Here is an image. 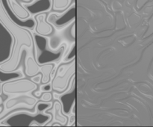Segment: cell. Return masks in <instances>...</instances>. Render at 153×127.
<instances>
[{
    "mask_svg": "<svg viewBox=\"0 0 153 127\" xmlns=\"http://www.w3.org/2000/svg\"><path fill=\"white\" fill-rule=\"evenodd\" d=\"M0 23L13 39V46L10 57L0 62V70L6 73L16 71L25 49L33 50V33L30 29L18 25L13 21L4 7L2 0H0Z\"/></svg>",
    "mask_w": 153,
    "mask_h": 127,
    "instance_id": "1",
    "label": "cell"
},
{
    "mask_svg": "<svg viewBox=\"0 0 153 127\" xmlns=\"http://www.w3.org/2000/svg\"><path fill=\"white\" fill-rule=\"evenodd\" d=\"M33 54L39 64L49 63L58 64L61 61L69 48V43L63 41L58 49H52L49 45V37L33 32Z\"/></svg>",
    "mask_w": 153,
    "mask_h": 127,
    "instance_id": "2",
    "label": "cell"
},
{
    "mask_svg": "<svg viewBox=\"0 0 153 127\" xmlns=\"http://www.w3.org/2000/svg\"><path fill=\"white\" fill-rule=\"evenodd\" d=\"M76 82V59L60 61L53 73L51 86L53 94H61L70 89Z\"/></svg>",
    "mask_w": 153,
    "mask_h": 127,
    "instance_id": "3",
    "label": "cell"
},
{
    "mask_svg": "<svg viewBox=\"0 0 153 127\" xmlns=\"http://www.w3.org/2000/svg\"><path fill=\"white\" fill-rule=\"evenodd\" d=\"M56 66V63L39 64L36 61L33 54V55H27L24 61V73L26 76L31 78L40 73L42 74V79L40 85H46L51 82Z\"/></svg>",
    "mask_w": 153,
    "mask_h": 127,
    "instance_id": "4",
    "label": "cell"
},
{
    "mask_svg": "<svg viewBox=\"0 0 153 127\" xmlns=\"http://www.w3.org/2000/svg\"><path fill=\"white\" fill-rule=\"evenodd\" d=\"M1 92L7 97H12L19 94H32L39 88V85L33 82L31 79L25 77L11 79L1 84Z\"/></svg>",
    "mask_w": 153,
    "mask_h": 127,
    "instance_id": "5",
    "label": "cell"
},
{
    "mask_svg": "<svg viewBox=\"0 0 153 127\" xmlns=\"http://www.w3.org/2000/svg\"><path fill=\"white\" fill-rule=\"evenodd\" d=\"M46 20L56 29L62 31L63 29L76 21V2H73L61 13L52 11L48 13Z\"/></svg>",
    "mask_w": 153,
    "mask_h": 127,
    "instance_id": "6",
    "label": "cell"
},
{
    "mask_svg": "<svg viewBox=\"0 0 153 127\" xmlns=\"http://www.w3.org/2000/svg\"><path fill=\"white\" fill-rule=\"evenodd\" d=\"M38 102V99L31 94H19V95L12 96L4 101V109L9 111L11 109L16 107L34 108Z\"/></svg>",
    "mask_w": 153,
    "mask_h": 127,
    "instance_id": "7",
    "label": "cell"
},
{
    "mask_svg": "<svg viewBox=\"0 0 153 127\" xmlns=\"http://www.w3.org/2000/svg\"><path fill=\"white\" fill-rule=\"evenodd\" d=\"M53 99H58L62 105L63 111L65 114L71 115L73 108L76 106V82L71 88L61 94H53Z\"/></svg>",
    "mask_w": 153,
    "mask_h": 127,
    "instance_id": "8",
    "label": "cell"
},
{
    "mask_svg": "<svg viewBox=\"0 0 153 127\" xmlns=\"http://www.w3.org/2000/svg\"><path fill=\"white\" fill-rule=\"evenodd\" d=\"M47 13H40L32 16L35 21L34 32L40 35L49 37L55 32V28L46 20Z\"/></svg>",
    "mask_w": 153,
    "mask_h": 127,
    "instance_id": "9",
    "label": "cell"
},
{
    "mask_svg": "<svg viewBox=\"0 0 153 127\" xmlns=\"http://www.w3.org/2000/svg\"><path fill=\"white\" fill-rule=\"evenodd\" d=\"M54 101H52V106L51 108L47 109L44 111V113L48 112L51 113L52 115V122L49 123L46 126H49L52 122H58L62 125V126H68L69 123V116L65 114L63 111L62 105H61V102L58 99H53Z\"/></svg>",
    "mask_w": 153,
    "mask_h": 127,
    "instance_id": "10",
    "label": "cell"
},
{
    "mask_svg": "<svg viewBox=\"0 0 153 127\" xmlns=\"http://www.w3.org/2000/svg\"><path fill=\"white\" fill-rule=\"evenodd\" d=\"M31 16L40 13H47L52 10V0H35L29 4H22Z\"/></svg>",
    "mask_w": 153,
    "mask_h": 127,
    "instance_id": "11",
    "label": "cell"
},
{
    "mask_svg": "<svg viewBox=\"0 0 153 127\" xmlns=\"http://www.w3.org/2000/svg\"><path fill=\"white\" fill-rule=\"evenodd\" d=\"M72 3V0H52V10L55 12L61 13L64 11Z\"/></svg>",
    "mask_w": 153,
    "mask_h": 127,
    "instance_id": "12",
    "label": "cell"
},
{
    "mask_svg": "<svg viewBox=\"0 0 153 127\" xmlns=\"http://www.w3.org/2000/svg\"><path fill=\"white\" fill-rule=\"evenodd\" d=\"M73 59H76V42L70 43L62 61H70Z\"/></svg>",
    "mask_w": 153,
    "mask_h": 127,
    "instance_id": "13",
    "label": "cell"
},
{
    "mask_svg": "<svg viewBox=\"0 0 153 127\" xmlns=\"http://www.w3.org/2000/svg\"><path fill=\"white\" fill-rule=\"evenodd\" d=\"M39 100L46 102H52V100H53V94L51 91H43L41 96L39 98Z\"/></svg>",
    "mask_w": 153,
    "mask_h": 127,
    "instance_id": "14",
    "label": "cell"
},
{
    "mask_svg": "<svg viewBox=\"0 0 153 127\" xmlns=\"http://www.w3.org/2000/svg\"><path fill=\"white\" fill-rule=\"evenodd\" d=\"M31 79L33 81V82H35L36 84H37V85H40V82H41V79H42V74L38 73V74L32 76V77L31 78Z\"/></svg>",
    "mask_w": 153,
    "mask_h": 127,
    "instance_id": "15",
    "label": "cell"
},
{
    "mask_svg": "<svg viewBox=\"0 0 153 127\" xmlns=\"http://www.w3.org/2000/svg\"><path fill=\"white\" fill-rule=\"evenodd\" d=\"M40 89L42 91H52V86L50 83L46 84V85H40Z\"/></svg>",
    "mask_w": 153,
    "mask_h": 127,
    "instance_id": "16",
    "label": "cell"
},
{
    "mask_svg": "<svg viewBox=\"0 0 153 127\" xmlns=\"http://www.w3.org/2000/svg\"><path fill=\"white\" fill-rule=\"evenodd\" d=\"M16 1L19 2L20 4H29L32 1V0H16Z\"/></svg>",
    "mask_w": 153,
    "mask_h": 127,
    "instance_id": "17",
    "label": "cell"
},
{
    "mask_svg": "<svg viewBox=\"0 0 153 127\" xmlns=\"http://www.w3.org/2000/svg\"><path fill=\"white\" fill-rule=\"evenodd\" d=\"M3 104V100L1 97H0V105Z\"/></svg>",
    "mask_w": 153,
    "mask_h": 127,
    "instance_id": "18",
    "label": "cell"
},
{
    "mask_svg": "<svg viewBox=\"0 0 153 127\" xmlns=\"http://www.w3.org/2000/svg\"><path fill=\"white\" fill-rule=\"evenodd\" d=\"M2 94V92H1V84H0V95Z\"/></svg>",
    "mask_w": 153,
    "mask_h": 127,
    "instance_id": "19",
    "label": "cell"
}]
</instances>
